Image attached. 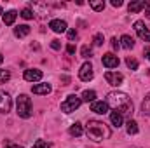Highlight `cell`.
Returning <instances> with one entry per match:
<instances>
[{
	"label": "cell",
	"instance_id": "277c9868",
	"mask_svg": "<svg viewBox=\"0 0 150 148\" xmlns=\"http://www.w3.org/2000/svg\"><path fill=\"white\" fill-rule=\"evenodd\" d=\"M80 103H82V99H80L79 96L70 94V96L61 103V111H65V113H72V111H75L79 106H80Z\"/></svg>",
	"mask_w": 150,
	"mask_h": 148
},
{
	"label": "cell",
	"instance_id": "ac0fdd59",
	"mask_svg": "<svg viewBox=\"0 0 150 148\" xmlns=\"http://www.w3.org/2000/svg\"><path fill=\"white\" fill-rule=\"evenodd\" d=\"M82 132H84V129H82V124L80 122H75L70 125V134L75 136V138H79V136H82Z\"/></svg>",
	"mask_w": 150,
	"mask_h": 148
},
{
	"label": "cell",
	"instance_id": "d6986e66",
	"mask_svg": "<svg viewBox=\"0 0 150 148\" xmlns=\"http://www.w3.org/2000/svg\"><path fill=\"white\" fill-rule=\"evenodd\" d=\"M120 45L124 47V49H133L134 47V40H133V37H129V35H122L120 37Z\"/></svg>",
	"mask_w": 150,
	"mask_h": 148
},
{
	"label": "cell",
	"instance_id": "4fadbf2b",
	"mask_svg": "<svg viewBox=\"0 0 150 148\" xmlns=\"http://www.w3.org/2000/svg\"><path fill=\"white\" fill-rule=\"evenodd\" d=\"M145 5H147V2H143V0H138V2H131V4L127 5V11H129L131 14H136V12H140L142 9H145Z\"/></svg>",
	"mask_w": 150,
	"mask_h": 148
},
{
	"label": "cell",
	"instance_id": "e0dca14e",
	"mask_svg": "<svg viewBox=\"0 0 150 148\" xmlns=\"http://www.w3.org/2000/svg\"><path fill=\"white\" fill-rule=\"evenodd\" d=\"M16 18H18V12H16V11H9V12H5V14L2 16V19H4L5 25H12V23L16 21Z\"/></svg>",
	"mask_w": 150,
	"mask_h": 148
},
{
	"label": "cell",
	"instance_id": "603a6c76",
	"mask_svg": "<svg viewBox=\"0 0 150 148\" xmlns=\"http://www.w3.org/2000/svg\"><path fill=\"white\" fill-rule=\"evenodd\" d=\"M126 129H127V134H129V136H131V134H136V132H138V124H136L134 120H131V118H129V120H127V127H126Z\"/></svg>",
	"mask_w": 150,
	"mask_h": 148
},
{
	"label": "cell",
	"instance_id": "6da1fadb",
	"mask_svg": "<svg viewBox=\"0 0 150 148\" xmlns=\"http://www.w3.org/2000/svg\"><path fill=\"white\" fill-rule=\"evenodd\" d=\"M108 108L113 111H119L120 115H131L133 113V101L126 92H119V91H112L107 94V101Z\"/></svg>",
	"mask_w": 150,
	"mask_h": 148
},
{
	"label": "cell",
	"instance_id": "1f68e13d",
	"mask_svg": "<svg viewBox=\"0 0 150 148\" xmlns=\"http://www.w3.org/2000/svg\"><path fill=\"white\" fill-rule=\"evenodd\" d=\"M110 42H112V47H113V49H119V45H120V44H119V40H117L115 37H113Z\"/></svg>",
	"mask_w": 150,
	"mask_h": 148
},
{
	"label": "cell",
	"instance_id": "d6a6232c",
	"mask_svg": "<svg viewBox=\"0 0 150 148\" xmlns=\"http://www.w3.org/2000/svg\"><path fill=\"white\" fill-rule=\"evenodd\" d=\"M67 52H68V54H75V47L72 45V44H68V47H67Z\"/></svg>",
	"mask_w": 150,
	"mask_h": 148
},
{
	"label": "cell",
	"instance_id": "7a4b0ae2",
	"mask_svg": "<svg viewBox=\"0 0 150 148\" xmlns=\"http://www.w3.org/2000/svg\"><path fill=\"white\" fill-rule=\"evenodd\" d=\"M86 134H87V138L93 140V141H103V140H108V138H110L112 131H110V127H108L105 122H101V120H89L87 125H86Z\"/></svg>",
	"mask_w": 150,
	"mask_h": 148
},
{
	"label": "cell",
	"instance_id": "30bf717a",
	"mask_svg": "<svg viewBox=\"0 0 150 148\" xmlns=\"http://www.w3.org/2000/svg\"><path fill=\"white\" fill-rule=\"evenodd\" d=\"M49 28L52 30V32H56V33H65L67 32V23L63 21V19H52L51 23H49Z\"/></svg>",
	"mask_w": 150,
	"mask_h": 148
},
{
	"label": "cell",
	"instance_id": "9a60e30c",
	"mask_svg": "<svg viewBox=\"0 0 150 148\" xmlns=\"http://www.w3.org/2000/svg\"><path fill=\"white\" fill-rule=\"evenodd\" d=\"M14 35L18 38H23V37H26V35H30V26H28V25H19V26H16V28H14Z\"/></svg>",
	"mask_w": 150,
	"mask_h": 148
},
{
	"label": "cell",
	"instance_id": "4dcf8cb0",
	"mask_svg": "<svg viewBox=\"0 0 150 148\" xmlns=\"http://www.w3.org/2000/svg\"><path fill=\"white\" fill-rule=\"evenodd\" d=\"M77 37H79V35H77V32H75V30H68V40H70V42L75 40Z\"/></svg>",
	"mask_w": 150,
	"mask_h": 148
},
{
	"label": "cell",
	"instance_id": "ba28073f",
	"mask_svg": "<svg viewBox=\"0 0 150 148\" xmlns=\"http://www.w3.org/2000/svg\"><path fill=\"white\" fill-rule=\"evenodd\" d=\"M105 80H107L110 85H113V87H119V85L122 84L124 77H122V73H119V72H107V73H105Z\"/></svg>",
	"mask_w": 150,
	"mask_h": 148
},
{
	"label": "cell",
	"instance_id": "3957f363",
	"mask_svg": "<svg viewBox=\"0 0 150 148\" xmlns=\"http://www.w3.org/2000/svg\"><path fill=\"white\" fill-rule=\"evenodd\" d=\"M32 99L26 94H19L16 99V111L21 118H30L32 117Z\"/></svg>",
	"mask_w": 150,
	"mask_h": 148
},
{
	"label": "cell",
	"instance_id": "836d02e7",
	"mask_svg": "<svg viewBox=\"0 0 150 148\" xmlns=\"http://www.w3.org/2000/svg\"><path fill=\"white\" fill-rule=\"evenodd\" d=\"M145 16L150 18V4H149V2H147V5H145Z\"/></svg>",
	"mask_w": 150,
	"mask_h": 148
},
{
	"label": "cell",
	"instance_id": "8992f818",
	"mask_svg": "<svg viewBox=\"0 0 150 148\" xmlns=\"http://www.w3.org/2000/svg\"><path fill=\"white\" fill-rule=\"evenodd\" d=\"M12 108V98L9 96V92L0 91V113H9Z\"/></svg>",
	"mask_w": 150,
	"mask_h": 148
},
{
	"label": "cell",
	"instance_id": "5b68a950",
	"mask_svg": "<svg viewBox=\"0 0 150 148\" xmlns=\"http://www.w3.org/2000/svg\"><path fill=\"white\" fill-rule=\"evenodd\" d=\"M93 77H94V68H93V65H91V63H84V65L80 66V70H79V78H80L82 82H89V80H93Z\"/></svg>",
	"mask_w": 150,
	"mask_h": 148
},
{
	"label": "cell",
	"instance_id": "2e32d148",
	"mask_svg": "<svg viewBox=\"0 0 150 148\" xmlns=\"http://www.w3.org/2000/svg\"><path fill=\"white\" fill-rule=\"evenodd\" d=\"M110 122H112L115 127H120L122 122H124V115H120L119 111H112L110 113Z\"/></svg>",
	"mask_w": 150,
	"mask_h": 148
},
{
	"label": "cell",
	"instance_id": "52a82bcc",
	"mask_svg": "<svg viewBox=\"0 0 150 148\" xmlns=\"http://www.w3.org/2000/svg\"><path fill=\"white\" fill-rule=\"evenodd\" d=\"M134 32L138 33V37L142 38L143 42H150V30L145 26L143 21H136L134 23Z\"/></svg>",
	"mask_w": 150,
	"mask_h": 148
},
{
	"label": "cell",
	"instance_id": "7c38bea8",
	"mask_svg": "<svg viewBox=\"0 0 150 148\" xmlns=\"http://www.w3.org/2000/svg\"><path fill=\"white\" fill-rule=\"evenodd\" d=\"M23 77L28 82H38L42 78V72L40 70H33V68H28V70H25V75Z\"/></svg>",
	"mask_w": 150,
	"mask_h": 148
},
{
	"label": "cell",
	"instance_id": "d4e9b609",
	"mask_svg": "<svg viewBox=\"0 0 150 148\" xmlns=\"http://www.w3.org/2000/svg\"><path fill=\"white\" fill-rule=\"evenodd\" d=\"M126 65H127L129 70H138V61H136L134 58H127V59H126Z\"/></svg>",
	"mask_w": 150,
	"mask_h": 148
},
{
	"label": "cell",
	"instance_id": "f1b7e54d",
	"mask_svg": "<svg viewBox=\"0 0 150 148\" xmlns=\"http://www.w3.org/2000/svg\"><path fill=\"white\" fill-rule=\"evenodd\" d=\"M33 148H51V145H49L47 141H44V140H37L35 145H33Z\"/></svg>",
	"mask_w": 150,
	"mask_h": 148
},
{
	"label": "cell",
	"instance_id": "83f0119b",
	"mask_svg": "<svg viewBox=\"0 0 150 148\" xmlns=\"http://www.w3.org/2000/svg\"><path fill=\"white\" fill-rule=\"evenodd\" d=\"M80 54H82V58H86V59L91 58V47H89V45H84V47L80 49Z\"/></svg>",
	"mask_w": 150,
	"mask_h": 148
},
{
	"label": "cell",
	"instance_id": "44dd1931",
	"mask_svg": "<svg viewBox=\"0 0 150 148\" xmlns=\"http://www.w3.org/2000/svg\"><path fill=\"white\" fill-rule=\"evenodd\" d=\"M142 113L147 115V117H150V92L145 96V99H143V103H142Z\"/></svg>",
	"mask_w": 150,
	"mask_h": 148
},
{
	"label": "cell",
	"instance_id": "ffe728a7",
	"mask_svg": "<svg viewBox=\"0 0 150 148\" xmlns=\"http://www.w3.org/2000/svg\"><path fill=\"white\" fill-rule=\"evenodd\" d=\"M80 99L86 101V103H93V101H96V92L94 91H84Z\"/></svg>",
	"mask_w": 150,
	"mask_h": 148
},
{
	"label": "cell",
	"instance_id": "d590c367",
	"mask_svg": "<svg viewBox=\"0 0 150 148\" xmlns=\"http://www.w3.org/2000/svg\"><path fill=\"white\" fill-rule=\"evenodd\" d=\"M143 54L147 56V59L150 61V47H145V51H143Z\"/></svg>",
	"mask_w": 150,
	"mask_h": 148
},
{
	"label": "cell",
	"instance_id": "7402d4cb",
	"mask_svg": "<svg viewBox=\"0 0 150 148\" xmlns=\"http://www.w3.org/2000/svg\"><path fill=\"white\" fill-rule=\"evenodd\" d=\"M89 5H91L96 12H100V11H103V9H105V2H103V0H91V2H89Z\"/></svg>",
	"mask_w": 150,
	"mask_h": 148
},
{
	"label": "cell",
	"instance_id": "f35d334b",
	"mask_svg": "<svg viewBox=\"0 0 150 148\" xmlns=\"http://www.w3.org/2000/svg\"><path fill=\"white\" fill-rule=\"evenodd\" d=\"M2 14H4V11H2V7H0V16H2Z\"/></svg>",
	"mask_w": 150,
	"mask_h": 148
},
{
	"label": "cell",
	"instance_id": "5bb4252c",
	"mask_svg": "<svg viewBox=\"0 0 150 148\" xmlns=\"http://www.w3.org/2000/svg\"><path fill=\"white\" fill-rule=\"evenodd\" d=\"M32 92L33 94H49L51 92V85L49 84H37L32 87Z\"/></svg>",
	"mask_w": 150,
	"mask_h": 148
},
{
	"label": "cell",
	"instance_id": "74e56055",
	"mask_svg": "<svg viewBox=\"0 0 150 148\" xmlns=\"http://www.w3.org/2000/svg\"><path fill=\"white\" fill-rule=\"evenodd\" d=\"M4 63V56H2V52H0V65Z\"/></svg>",
	"mask_w": 150,
	"mask_h": 148
},
{
	"label": "cell",
	"instance_id": "8fae6325",
	"mask_svg": "<svg viewBox=\"0 0 150 148\" xmlns=\"http://www.w3.org/2000/svg\"><path fill=\"white\" fill-rule=\"evenodd\" d=\"M91 111H94L98 115H105V113H108V105L105 101H93L91 103Z\"/></svg>",
	"mask_w": 150,
	"mask_h": 148
},
{
	"label": "cell",
	"instance_id": "cb8c5ba5",
	"mask_svg": "<svg viewBox=\"0 0 150 148\" xmlns=\"http://www.w3.org/2000/svg\"><path fill=\"white\" fill-rule=\"evenodd\" d=\"M103 42H105L103 33H96V35H94V38H93V44H94L96 47H101V45H103Z\"/></svg>",
	"mask_w": 150,
	"mask_h": 148
},
{
	"label": "cell",
	"instance_id": "e575fe53",
	"mask_svg": "<svg viewBox=\"0 0 150 148\" xmlns=\"http://www.w3.org/2000/svg\"><path fill=\"white\" fill-rule=\"evenodd\" d=\"M112 5L113 7H120L122 5V0H112Z\"/></svg>",
	"mask_w": 150,
	"mask_h": 148
},
{
	"label": "cell",
	"instance_id": "8d00e7d4",
	"mask_svg": "<svg viewBox=\"0 0 150 148\" xmlns=\"http://www.w3.org/2000/svg\"><path fill=\"white\" fill-rule=\"evenodd\" d=\"M5 148H23V147H19V145H7Z\"/></svg>",
	"mask_w": 150,
	"mask_h": 148
},
{
	"label": "cell",
	"instance_id": "f546056e",
	"mask_svg": "<svg viewBox=\"0 0 150 148\" xmlns=\"http://www.w3.org/2000/svg\"><path fill=\"white\" fill-rule=\"evenodd\" d=\"M51 47H52L54 51H59V49H61V42H59V40H52V42H51Z\"/></svg>",
	"mask_w": 150,
	"mask_h": 148
},
{
	"label": "cell",
	"instance_id": "9c48e42d",
	"mask_svg": "<svg viewBox=\"0 0 150 148\" xmlns=\"http://www.w3.org/2000/svg\"><path fill=\"white\" fill-rule=\"evenodd\" d=\"M101 63H103V66H107V68H117L120 61H119V58H117L115 54L108 52V54H105V56H103Z\"/></svg>",
	"mask_w": 150,
	"mask_h": 148
},
{
	"label": "cell",
	"instance_id": "4316f807",
	"mask_svg": "<svg viewBox=\"0 0 150 148\" xmlns=\"http://www.w3.org/2000/svg\"><path fill=\"white\" fill-rule=\"evenodd\" d=\"M21 16H23L25 19H33V16H35V14H33V11H32V9H23V11H21Z\"/></svg>",
	"mask_w": 150,
	"mask_h": 148
},
{
	"label": "cell",
	"instance_id": "484cf974",
	"mask_svg": "<svg viewBox=\"0 0 150 148\" xmlns=\"http://www.w3.org/2000/svg\"><path fill=\"white\" fill-rule=\"evenodd\" d=\"M11 78V72L9 70H0V84H5Z\"/></svg>",
	"mask_w": 150,
	"mask_h": 148
}]
</instances>
